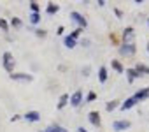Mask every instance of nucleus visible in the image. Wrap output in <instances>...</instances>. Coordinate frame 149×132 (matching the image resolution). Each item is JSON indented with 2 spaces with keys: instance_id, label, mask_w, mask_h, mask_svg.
<instances>
[{
  "instance_id": "f257e3e1",
  "label": "nucleus",
  "mask_w": 149,
  "mask_h": 132,
  "mask_svg": "<svg viewBox=\"0 0 149 132\" xmlns=\"http://www.w3.org/2000/svg\"><path fill=\"white\" fill-rule=\"evenodd\" d=\"M4 69L13 74V69H14V56H13V53H9V51L4 53Z\"/></svg>"
},
{
  "instance_id": "f03ea898",
  "label": "nucleus",
  "mask_w": 149,
  "mask_h": 132,
  "mask_svg": "<svg viewBox=\"0 0 149 132\" xmlns=\"http://www.w3.org/2000/svg\"><path fill=\"white\" fill-rule=\"evenodd\" d=\"M123 44H135V32L133 28H125L123 32Z\"/></svg>"
},
{
  "instance_id": "7ed1b4c3",
  "label": "nucleus",
  "mask_w": 149,
  "mask_h": 132,
  "mask_svg": "<svg viewBox=\"0 0 149 132\" xmlns=\"http://www.w3.org/2000/svg\"><path fill=\"white\" fill-rule=\"evenodd\" d=\"M135 51H137L135 44H123V46H119V53L123 56H133Z\"/></svg>"
},
{
  "instance_id": "20e7f679",
  "label": "nucleus",
  "mask_w": 149,
  "mask_h": 132,
  "mask_svg": "<svg viewBox=\"0 0 149 132\" xmlns=\"http://www.w3.org/2000/svg\"><path fill=\"white\" fill-rule=\"evenodd\" d=\"M70 16H72V20H74V21H76V23L79 25V28H84V27L88 25V23H86V18H84L81 13H77V11H74Z\"/></svg>"
},
{
  "instance_id": "39448f33",
  "label": "nucleus",
  "mask_w": 149,
  "mask_h": 132,
  "mask_svg": "<svg viewBox=\"0 0 149 132\" xmlns=\"http://www.w3.org/2000/svg\"><path fill=\"white\" fill-rule=\"evenodd\" d=\"M112 128H114L116 132L126 130V128H130V121H128V120H118V121L112 123Z\"/></svg>"
},
{
  "instance_id": "423d86ee",
  "label": "nucleus",
  "mask_w": 149,
  "mask_h": 132,
  "mask_svg": "<svg viewBox=\"0 0 149 132\" xmlns=\"http://www.w3.org/2000/svg\"><path fill=\"white\" fill-rule=\"evenodd\" d=\"M81 102H83V92H81V90L74 92V95L70 97V104H72L74 107H77V106H79Z\"/></svg>"
},
{
  "instance_id": "0eeeda50",
  "label": "nucleus",
  "mask_w": 149,
  "mask_h": 132,
  "mask_svg": "<svg viewBox=\"0 0 149 132\" xmlns=\"http://www.w3.org/2000/svg\"><path fill=\"white\" fill-rule=\"evenodd\" d=\"M11 76V79H14V81H32V76L30 74H25V72H18V74H9Z\"/></svg>"
},
{
  "instance_id": "6e6552de",
  "label": "nucleus",
  "mask_w": 149,
  "mask_h": 132,
  "mask_svg": "<svg viewBox=\"0 0 149 132\" xmlns=\"http://www.w3.org/2000/svg\"><path fill=\"white\" fill-rule=\"evenodd\" d=\"M88 120H90V123H91V125L100 127V114H98L97 111H91V113L88 114Z\"/></svg>"
},
{
  "instance_id": "1a4fd4ad",
  "label": "nucleus",
  "mask_w": 149,
  "mask_h": 132,
  "mask_svg": "<svg viewBox=\"0 0 149 132\" xmlns=\"http://www.w3.org/2000/svg\"><path fill=\"white\" fill-rule=\"evenodd\" d=\"M23 118H25L26 121H39V120H40V113H37V111H28Z\"/></svg>"
},
{
  "instance_id": "9d476101",
  "label": "nucleus",
  "mask_w": 149,
  "mask_h": 132,
  "mask_svg": "<svg viewBox=\"0 0 149 132\" xmlns=\"http://www.w3.org/2000/svg\"><path fill=\"white\" fill-rule=\"evenodd\" d=\"M147 97H149V88H144V90H140V92H137V93L133 95L135 102H139V100H144V99H147Z\"/></svg>"
},
{
  "instance_id": "9b49d317",
  "label": "nucleus",
  "mask_w": 149,
  "mask_h": 132,
  "mask_svg": "<svg viewBox=\"0 0 149 132\" xmlns=\"http://www.w3.org/2000/svg\"><path fill=\"white\" fill-rule=\"evenodd\" d=\"M135 104H137V102H135V99H133V97H130V99H126V100L121 104V109H123V111H125V109H130V107H133Z\"/></svg>"
},
{
  "instance_id": "f8f14e48",
  "label": "nucleus",
  "mask_w": 149,
  "mask_h": 132,
  "mask_svg": "<svg viewBox=\"0 0 149 132\" xmlns=\"http://www.w3.org/2000/svg\"><path fill=\"white\" fill-rule=\"evenodd\" d=\"M126 74H128V81H130V83H132L133 79L140 78V74H139V72H137L135 69H128V71H126Z\"/></svg>"
},
{
  "instance_id": "ddd939ff",
  "label": "nucleus",
  "mask_w": 149,
  "mask_h": 132,
  "mask_svg": "<svg viewBox=\"0 0 149 132\" xmlns=\"http://www.w3.org/2000/svg\"><path fill=\"white\" fill-rule=\"evenodd\" d=\"M135 71H137V72H139L140 76H142V74H149V67H146L144 63H139L137 67H135Z\"/></svg>"
},
{
  "instance_id": "4468645a",
  "label": "nucleus",
  "mask_w": 149,
  "mask_h": 132,
  "mask_svg": "<svg viewBox=\"0 0 149 132\" xmlns=\"http://www.w3.org/2000/svg\"><path fill=\"white\" fill-rule=\"evenodd\" d=\"M98 79H100L102 83L107 81V69H105V67H100V71H98Z\"/></svg>"
},
{
  "instance_id": "2eb2a0df",
  "label": "nucleus",
  "mask_w": 149,
  "mask_h": 132,
  "mask_svg": "<svg viewBox=\"0 0 149 132\" xmlns=\"http://www.w3.org/2000/svg\"><path fill=\"white\" fill-rule=\"evenodd\" d=\"M67 102H68V95H61L60 97V102H58V109H63L67 106Z\"/></svg>"
},
{
  "instance_id": "dca6fc26",
  "label": "nucleus",
  "mask_w": 149,
  "mask_h": 132,
  "mask_svg": "<svg viewBox=\"0 0 149 132\" xmlns=\"http://www.w3.org/2000/svg\"><path fill=\"white\" fill-rule=\"evenodd\" d=\"M63 42H65V46H67L68 49H72V48H76V41H74L72 37H65V41H63Z\"/></svg>"
},
{
  "instance_id": "f3484780",
  "label": "nucleus",
  "mask_w": 149,
  "mask_h": 132,
  "mask_svg": "<svg viewBox=\"0 0 149 132\" xmlns=\"http://www.w3.org/2000/svg\"><path fill=\"white\" fill-rule=\"evenodd\" d=\"M39 21H40V14H39V13H32V14H30V23L37 25Z\"/></svg>"
},
{
  "instance_id": "a211bd4d",
  "label": "nucleus",
  "mask_w": 149,
  "mask_h": 132,
  "mask_svg": "<svg viewBox=\"0 0 149 132\" xmlns=\"http://www.w3.org/2000/svg\"><path fill=\"white\" fill-rule=\"evenodd\" d=\"M118 106H119V104H118V100H111V102H107L105 109H107V111H114V109H116Z\"/></svg>"
},
{
  "instance_id": "6ab92c4d",
  "label": "nucleus",
  "mask_w": 149,
  "mask_h": 132,
  "mask_svg": "<svg viewBox=\"0 0 149 132\" xmlns=\"http://www.w3.org/2000/svg\"><path fill=\"white\" fill-rule=\"evenodd\" d=\"M56 13H58V6L49 4V6H47V14H56Z\"/></svg>"
},
{
  "instance_id": "aec40b11",
  "label": "nucleus",
  "mask_w": 149,
  "mask_h": 132,
  "mask_svg": "<svg viewBox=\"0 0 149 132\" xmlns=\"http://www.w3.org/2000/svg\"><path fill=\"white\" fill-rule=\"evenodd\" d=\"M81 32H83V28H76V30H74V32H72V34H70L68 37H72L74 41H76V39H77V37L81 35Z\"/></svg>"
},
{
  "instance_id": "412c9836",
  "label": "nucleus",
  "mask_w": 149,
  "mask_h": 132,
  "mask_svg": "<svg viewBox=\"0 0 149 132\" xmlns=\"http://www.w3.org/2000/svg\"><path fill=\"white\" fill-rule=\"evenodd\" d=\"M112 67H114V69H116V71H118V72H119V74H121V72H123V71H125V69H123V67H121V63H119V62H116V60H114V62H112Z\"/></svg>"
},
{
  "instance_id": "4be33fe9",
  "label": "nucleus",
  "mask_w": 149,
  "mask_h": 132,
  "mask_svg": "<svg viewBox=\"0 0 149 132\" xmlns=\"http://www.w3.org/2000/svg\"><path fill=\"white\" fill-rule=\"evenodd\" d=\"M53 130H54V132H67V128H65V127H61V125H58V123H54V125H53Z\"/></svg>"
},
{
  "instance_id": "5701e85b",
  "label": "nucleus",
  "mask_w": 149,
  "mask_h": 132,
  "mask_svg": "<svg viewBox=\"0 0 149 132\" xmlns=\"http://www.w3.org/2000/svg\"><path fill=\"white\" fill-rule=\"evenodd\" d=\"M0 28H2L4 32H9V25H7L6 20H0Z\"/></svg>"
},
{
  "instance_id": "b1692460",
  "label": "nucleus",
  "mask_w": 149,
  "mask_h": 132,
  "mask_svg": "<svg viewBox=\"0 0 149 132\" xmlns=\"http://www.w3.org/2000/svg\"><path fill=\"white\" fill-rule=\"evenodd\" d=\"M35 35H37V37H40V39H44V37H46V30L37 28V30H35Z\"/></svg>"
},
{
  "instance_id": "393cba45",
  "label": "nucleus",
  "mask_w": 149,
  "mask_h": 132,
  "mask_svg": "<svg viewBox=\"0 0 149 132\" xmlns=\"http://www.w3.org/2000/svg\"><path fill=\"white\" fill-rule=\"evenodd\" d=\"M11 23H13V27H16V28H19V27H21V20H19V18H13V21H11Z\"/></svg>"
},
{
  "instance_id": "a878e982",
  "label": "nucleus",
  "mask_w": 149,
  "mask_h": 132,
  "mask_svg": "<svg viewBox=\"0 0 149 132\" xmlns=\"http://www.w3.org/2000/svg\"><path fill=\"white\" fill-rule=\"evenodd\" d=\"M30 7H32L33 13H39V4L37 2H30Z\"/></svg>"
},
{
  "instance_id": "bb28decb",
  "label": "nucleus",
  "mask_w": 149,
  "mask_h": 132,
  "mask_svg": "<svg viewBox=\"0 0 149 132\" xmlns=\"http://www.w3.org/2000/svg\"><path fill=\"white\" fill-rule=\"evenodd\" d=\"M90 71H91V69H90V67H88V65H86V67H83V71H81V74H83V76H90Z\"/></svg>"
},
{
  "instance_id": "cd10ccee",
  "label": "nucleus",
  "mask_w": 149,
  "mask_h": 132,
  "mask_svg": "<svg viewBox=\"0 0 149 132\" xmlns=\"http://www.w3.org/2000/svg\"><path fill=\"white\" fill-rule=\"evenodd\" d=\"M95 97H97V95H95V93L91 92V93H88V97H86V100H88V102H91V100H95Z\"/></svg>"
},
{
  "instance_id": "c85d7f7f",
  "label": "nucleus",
  "mask_w": 149,
  "mask_h": 132,
  "mask_svg": "<svg viewBox=\"0 0 149 132\" xmlns=\"http://www.w3.org/2000/svg\"><path fill=\"white\" fill-rule=\"evenodd\" d=\"M81 44H83L84 48H88V46H90V41H88V39H83V42H81Z\"/></svg>"
},
{
  "instance_id": "c756f323",
  "label": "nucleus",
  "mask_w": 149,
  "mask_h": 132,
  "mask_svg": "<svg viewBox=\"0 0 149 132\" xmlns=\"http://www.w3.org/2000/svg\"><path fill=\"white\" fill-rule=\"evenodd\" d=\"M40 132H54V130H53V127H47L46 130H40Z\"/></svg>"
},
{
  "instance_id": "7c9ffc66",
  "label": "nucleus",
  "mask_w": 149,
  "mask_h": 132,
  "mask_svg": "<svg viewBox=\"0 0 149 132\" xmlns=\"http://www.w3.org/2000/svg\"><path fill=\"white\" fill-rule=\"evenodd\" d=\"M79 132H88V130H86V128H83V127H81V128H79Z\"/></svg>"
},
{
  "instance_id": "2f4dec72",
  "label": "nucleus",
  "mask_w": 149,
  "mask_h": 132,
  "mask_svg": "<svg viewBox=\"0 0 149 132\" xmlns=\"http://www.w3.org/2000/svg\"><path fill=\"white\" fill-rule=\"evenodd\" d=\"M147 53H149V42H147Z\"/></svg>"
},
{
  "instance_id": "473e14b6",
  "label": "nucleus",
  "mask_w": 149,
  "mask_h": 132,
  "mask_svg": "<svg viewBox=\"0 0 149 132\" xmlns=\"http://www.w3.org/2000/svg\"><path fill=\"white\" fill-rule=\"evenodd\" d=\"M147 25H149V20H147Z\"/></svg>"
}]
</instances>
